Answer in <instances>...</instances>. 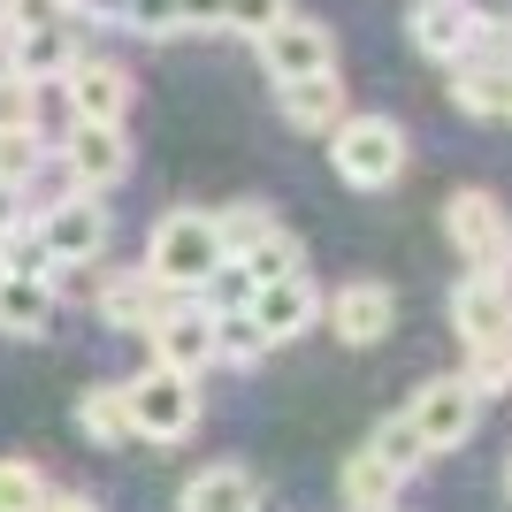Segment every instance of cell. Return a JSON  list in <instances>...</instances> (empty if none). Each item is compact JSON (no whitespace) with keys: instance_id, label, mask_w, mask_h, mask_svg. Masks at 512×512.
Listing matches in <instances>:
<instances>
[{"instance_id":"3957f363","label":"cell","mask_w":512,"mask_h":512,"mask_svg":"<svg viewBox=\"0 0 512 512\" xmlns=\"http://www.w3.org/2000/svg\"><path fill=\"white\" fill-rule=\"evenodd\" d=\"M107 230H115L107 199H92V192H62L54 207L31 214V245H39L46 268H92L107 253Z\"/></svg>"},{"instance_id":"f35d334b","label":"cell","mask_w":512,"mask_h":512,"mask_svg":"<svg viewBox=\"0 0 512 512\" xmlns=\"http://www.w3.org/2000/svg\"><path fill=\"white\" fill-rule=\"evenodd\" d=\"M0 283H8V253H0Z\"/></svg>"},{"instance_id":"d590c367","label":"cell","mask_w":512,"mask_h":512,"mask_svg":"<svg viewBox=\"0 0 512 512\" xmlns=\"http://www.w3.org/2000/svg\"><path fill=\"white\" fill-rule=\"evenodd\" d=\"M46 512H100V497H85V490H54V497H46Z\"/></svg>"},{"instance_id":"74e56055","label":"cell","mask_w":512,"mask_h":512,"mask_svg":"<svg viewBox=\"0 0 512 512\" xmlns=\"http://www.w3.org/2000/svg\"><path fill=\"white\" fill-rule=\"evenodd\" d=\"M505 497H512V451H505Z\"/></svg>"},{"instance_id":"cb8c5ba5","label":"cell","mask_w":512,"mask_h":512,"mask_svg":"<svg viewBox=\"0 0 512 512\" xmlns=\"http://www.w3.org/2000/svg\"><path fill=\"white\" fill-rule=\"evenodd\" d=\"M230 268H245V283L260 291V283H283V276H299V268H306V245H299L291 230H276V237H260V245H253L245 260H230Z\"/></svg>"},{"instance_id":"2e32d148","label":"cell","mask_w":512,"mask_h":512,"mask_svg":"<svg viewBox=\"0 0 512 512\" xmlns=\"http://www.w3.org/2000/svg\"><path fill=\"white\" fill-rule=\"evenodd\" d=\"M276 100H283V123L306 130V138H329V130L344 123V85H337V69L299 77V85H276Z\"/></svg>"},{"instance_id":"7402d4cb","label":"cell","mask_w":512,"mask_h":512,"mask_svg":"<svg viewBox=\"0 0 512 512\" xmlns=\"http://www.w3.org/2000/svg\"><path fill=\"white\" fill-rule=\"evenodd\" d=\"M77 428H85L92 444H130V398H123V383H92L85 398H77Z\"/></svg>"},{"instance_id":"d6a6232c","label":"cell","mask_w":512,"mask_h":512,"mask_svg":"<svg viewBox=\"0 0 512 512\" xmlns=\"http://www.w3.org/2000/svg\"><path fill=\"white\" fill-rule=\"evenodd\" d=\"M230 0H176V31H222Z\"/></svg>"},{"instance_id":"d6986e66","label":"cell","mask_w":512,"mask_h":512,"mask_svg":"<svg viewBox=\"0 0 512 512\" xmlns=\"http://www.w3.org/2000/svg\"><path fill=\"white\" fill-rule=\"evenodd\" d=\"M451 100L467 107V115L512 123V69H490V62H451Z\"/></svg>"},{"instance_id":"ba28073f","label":"cell","mask_w":512,"mask_h":512,"mask_svg":"<svg viewBox=\"0 0 512 512\" xmlns=\"http://www.w3.org/2000/svg\"><path fill=\"white\" fill-rule=\"evenodd\" d=\"M54 85H62V100H69V123H107V130H123L130 123V100H138L130 69L123 62H100V54H77Z\"/></svg>"},{"instance_id":"5b68a950","label":"cell","mask_w":512,"mask_h":512,"mask_svg":"<svg viewBox=\"0 0 512 512\" xmlns=\"http://www.w3.org/2000/svg\"><path fill=\"white\" fill-rule=\"evenodd\" d=\"M123 398H130V436H146V444H184L199 428V383L176 367H146L138 383H123Z\"/></svg>"},{"instance_id":"83f0119b","label":"cell","mask_w":512,"mask_h":512,"mask_svg":"<svg viewBox=\"0 0 512 512\" xmlns=\"http://www.w3.org/2000/svg\"><path fill=\"white\" fill-rule=\"evenodd\" d=\"M46 169V138L39 130H0V184H31V176Z\"/></svg>"},{"instance_id":"ac0fdd59","label":"cell","mask_w":512,"mask_h":512,"mask_svg":"<svg viewBox=\"0 0 512 512\" xmlns=\"http://www.w3.org/2000/svg\"><path fill=\"white\" fill-rule=\"evenodd\" d=\"M54 314H62L54 276H16V268H8V283H0V329H8V337H46Z\"/></svg>"},{"instance_id":"8fae6325","label":"cell","mask_w":512,"mask_h":512,"mask_svg":"<svg viewBox=\"0 0 512 512\" xmlns=\"http://www.w3.org/2000/svg\"><path fill=\"white\" fill-rule=\"evenodd\" d=\"M0 54H8L0 69H16V77H31V85H54V77L77 62V23H69V16L23 23V31H8V39H0Z\"/></svg>"},{"instance_id":"4dcf8cb0","label":"cell","mask_w":512,"mask_h":512,"mask_svg":"<svg viewBox=\"0 0 512 512\" xmlns=\"http://www.w3.org/2000/svg\"><path fill=\"white\" fill-rule=\"evenodd\" d=\"M283 16H291V0H230V8H222V31H237V39H260V31H276Z\"/></svg>"},{"instance_id":"5bb4252c","label":"cell","mask_w":512,"mask_h":512,"mask_svg":"<svg viewBox=\"0 0 512 512\" xmlns=\"http://www.w3.org/2000/svg\"><path fill=\"white\" fill-rule=\"evenodd\" d=\"M245 314H253V329H260L268 344H291V337H306V329H314L321 291H314V276L299 268V276H283V283H260Z\"/></svg>"},{"instance_id":"f1b7e54d","label":"cell","mask_w":512,"mask_h":512,"mask_svg":"<svg viewBox=\"0 0 512 512\" xmlns=\"http://www.w3.org/2000/svg\"><path fill=\"white\" fill-rule=\"evenodd\" d=\"M0 130H39V85L0 69Z\"/></svg>"},{"instance_id":"277c9868","label":"cell","mask_w":512,"mask_h":512,"mask_svg":"<svg viewBox=\"0 0 512 512\" xmlns=\"http://www.w3.org/2000/svg\"><path fill=\"white\" fill-rule=\"evenodd\" d=\"M444 237L459 245L474 276H512V214L497 207V192H451L444 199Z\"/></svg>"},{"instance_id":"e575fe53","label":"cell","mask_w":512,"mask_h":512,"mask_svg":"<svg viewBox=\"0 0 512 512\" xmlns=\"http://www.w3.org/2000/svg\"><path fill=\"white\" fill-rule=\"evenodd\" d=\"M77 23H123V0H62Z\"/></svg>"},{"instance_id":"4316f807","label":"cell","mask_w":512,"mask_h":512,"mask_svg":"<svg viewBox=\"0 0 512 512\" xmlns=\"http://www.w3.org/2000/svg\"><path fill=\"white\" fill-rule=\"evenodd\" d=\"M46 474L31 459H0V512H46Z\"/></svg>"},{"instance_id":"44dd1931","label":"cell","mask_w":512,"mask_h":512,"mask_svg":"<svg viewBox=\"0 0 512 512\" xmlns=\"http://www.w3.org/2000/svg\"><path fill=\"white\" fill-rule=\"evenodd\" d=\"M260 490L245 467H199L192 482H184V512H253Z\"/></svg>"},{"instance_id":"603a6c76","label":"cell","mask_w":512,"mask_h":512,"mask_svg":"<svg viewBox=\"0 0 512 512\" xmlns=\"http://www.w3.org/2000/svg\"><path fill=\"white\" fill-rule=\"evenodd\" d=\"M367 451H375V459H383V467L398 474V482H413V474L428 467V444H421V436H413V421H406V413H390V421H375V436H367Z\"/></svg>"},{"instance_id":"7c38bea8","label":"cell","mask_w":512,"mask_h":512,"mask_svg":"<svg viewBox=\"0 0 512 512\" xmlns=\"http://www.w3.org/2000/svg\"><path fill=\"white\" fill-rule=\"evenodd\" d=\"M146 337H153V367H176V375H192V383L214 367V314L199 299H184L169 321H153Z\"/></svg>"},{"instance_id":"836d02e7","label":"cell","mask_w":512,"mask_h":512,"mask_svg":"<svg viewBox=\"0 0 512 512\" xmlns=\"http://www.w3.org/2000/svg\"><path fill=\"white\" fill-rule=\"evenodd\" d=\"M23 222H31V214H23V192H16V184H0V245H8Z\"/></svg>"},{"instance_id":"484cf974","label":"cell","mask_w":512,"mask_h":512,"mask_svg":"<svg viewBox=\"0 0 512 512\" xmlns=\"http://www.w3.org/2000/svg\"><path fill=\"white\" fill-rule=\"evenodd\" d=\"M214 360H222V367H260V360H268V337L253 329L245 306H237V314H214Z\"/></svg>"},{"instance_id":"8d00e7d4","label":"cell","mask_w":512,"mask_h":512,"mask_svg":"<svg viewBox=\"0 0 512 512\" xmlns=\"http://www.w3.org/2000/svg\"><path fill=\"white\" fill-rule=\"evenodd\" d=\"M16 8H23V0H0V39H8V31H16Z\"/></svg>"},{"instance_id":"8992f818","label":"cell","mask_w":512,"mask_h":512,"mask_svg":"<svg viewBox=\"0 0 512 512\" xmlns=\"http://www.w3.org/2000/svg\"><path fill=\"white\" fill-rule=\"evenodd\" d=\"M406 421L428 444V459H436V451H459L474 436V421H482V390H474L467 375H428V383L406 398Z\"/></svg>"},{"instance_id":"6da1fadb","label":"cell","mask_w":512,"mask_h":512,"mask_svg":"<svg viewBox=\"0 0 512 512\" xmlns=\"http://www.w3.org/2000/svg\"><path fill=\"white\" fill-rule=\"evenodd\" d=\"M214 268H230V253H222V230H214L207 207H176V214L153 222V237H146V276L153 283H169L176 299H199Z\"/></svg>"},{"instance_id":"1f68e13d","label":"cell","mask_w":512,"mask_h":512,"mask_svg":"<svg viewBox=\"0 0 512 512\" xmlns=\"http://www.w3.org/2000/svg\"><path fill=\"white\" fill-rule=\"evenodd\" d=\"M123 31H138V39H176V0H123Z\"/></svg>"},{"instance_id":"52a82bcc","label":"cell","mask_w":512,"mask_h":512,"mask_svg":"<svg viewBox=\"0 0 512 512\" xmlns=\"http://www.w3.org/2000/svg\"><path fill=\"white\" fill-rule=\"evenodd\" d=\"M260 69H268V85H299V77H321V69H337V31L321 16H291L276 23V31H260Z\"/></svg>"},{"instance_id":"30bf717a","label":"cell","mask_w":512,"mask_h":512,"mask_svg":"<svg viewBox=\"0 0 512 512\" xmlns=\"http://www.w3.org/2000/svg\"><path fill=\"white\" fill-rule=\"evenodd\" d=\"M321 321L337 329V344L367 352V344H383V337H390V321H398V299H390V283L360 276V283H344L337 299H321Z\"/></svg>"},{"instance_id":"e0dca14e","label":"cell","mask_w":512,"mask_h":512,"mask_svg":"<svg viewBox=\"0 0 512 512\" xmlns=\"http://www.w3.org/2000/svg\"><path fill=\"white\" fill-rule=\"evenodd\" d=\"M413 46H421L428 62H467L474 46V16L459 8V0H413Z\"/></svg>"},{"instance_id":"7a4b0ae2","label":"cell","mask_w":512,"mask_h":512,"mask_svg":"<svg viewBox=\"0 0 512 512\" xmlns=\"http://www.w3.org/2000/svg\"><path fill=\"white\" fill-rule=\"evenodd\" d=\"M406 123H390V115H344L329 130V161L352 192H390L398 176H406Z\"/></svg>"},{"instance_id":"d4e9b609","label":"cell","mask_w":512,"mask_h":512,"mask_svg":"<svg viewBox=\"0 0 512 512\" xmlns=\"http://www.w3.org/2000/svg\"><path fill=\"white\" fill-rule=\"evenodd\" d=\"M214 230H222V253H230V260H245V253L260 245V237H276L283 222H276L268 207H260V199H237V207H222V214H214Z\"/></svg>"},{"instance_id":"4fadbf2b","label":"cell","mask_w":512,"mask_h":512,"mask_svg":"<svg viewBox=\"0 0 512 512\" xmlns=\"http://www.w3.org/2000/svg\"><path fill=\"white\" fill-rule=\"evenodd\" d=\"M451 329H459V344H497V337H512V283L505 276H474L467 268V283L451 291Z\"/></svg>"},{"instance_id":"f546056e","label":"cell","mask_w":512,"mask_h":512,"mask_svg":"<svg viewBox=\"0 0 512 512\" xmlns=\"http://www.w3.org/2000/svg\"><path fill=\"white\" fill-rule=\"evenodd\" d=\"M467 383L482 390V398L512 383V337H497V344H474V352H467Z\"/></svg>"},{"instance_id":"9a60e30c","label":"cell","mask_w":512,"mask_h":512,"mask_svg":"<svg viewBox=\"0 0 512 512\" xmlns=\"http://www.w3.org/2000/svg\"><path fill=\"white\" fill-rule=\"evenodd\" d=\"M176 306L184 299H176L169 283H153L146 268H123V276L100 283V321L107 329H153V321H169Z\"/></svg>"},{"instance_id":"9c48e42d","label":"cell","mask_w":512,"mask_h":512,"mask_svg":"<svg viewBox=\"0 0 512 512\" xmlns=\"http://www.w3.org/2000/svg\"><path fill=\"white\" fill-rule=\"evenodd\" d=\"M62 176H69V192L107 199V192L130 176V138H123V130H107V123H69V138H62Z\"/></svg>"},{"instance_id":"ffe728a7","label":"cell","mask_w":512,"mask_h":512,"mask_svg":"<svg viewBox=\"0 0 512 512\" xmlns=\"http://www.w3.org/2000/svg\"><path fill=\"white\" fill-rule=\"evenodd\" d=\"M406 490V482H398V474L383 467V459H375V451H352V459H344V474H337V497H344V512H390V497Z\"/></svg>"}]
</instances>
